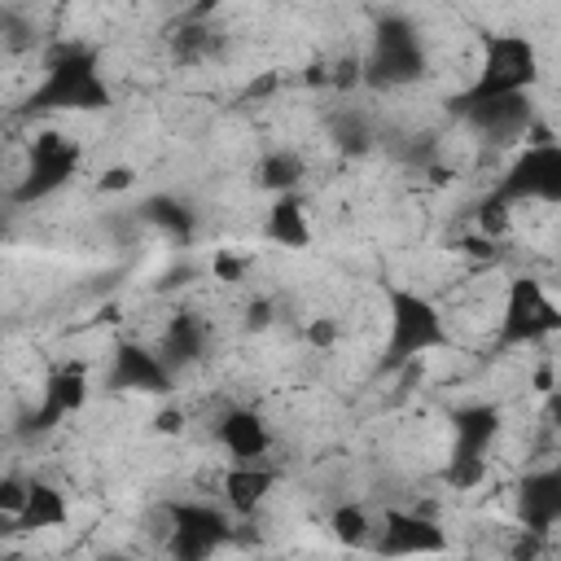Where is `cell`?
Wrapping results in <instances>:
<instances>
[{"label":"cell","instance_id":"4dcf8cb0","mask_svg":"<svg viewBox=\"0 0 561 561\" xmlns=\"http://www.w3.org/2000/svg\"><path fill=\"white\" fill-rule=\"evenodd\" d=\"M136 184V171L127 167V162H114V167H105L101 175H96V188L101 193H127Z\"/></svg>","mask_w":561,"mask_h":561},{"label":"cell","instance_id":"9c48e42d","mask_svg":"<svg viewBox=\"0 0 561 561\" xmlns=\"http://www.w3.org/2000/svg\"><path fill=\"white\" fill-rule=\"evenodd\" d=\"M88 390H92V381H88V368H83L79 359H61V364H53L48 377H44L39 403L22 416V434H26V438H44V434H53L66 416L83 412Z\"/></svg>","mask_w":561,"mask_h":561},{"label":"cell","instance_id":"44dd1931","mask_svg":"<svg viewBox=\"0 0 561 561\" xmlns=\"http://www.w3.org/2000/svg\"><path fill=\"white\" fill-rule=\"evenodd\" d=\"M302 175H307V162H302L298 149H267V153L259 158V167H254V184H259L263 193H272V197L298 193Z\"/></svg>","mask_w":561,"mask_h":561},{"label":"cell","instance_id":"7402d4cb","mask_svg":"<svg viewBox=\"0 0 561 561\" xmlns=\"http://www.w3.org/2000/svg\"><path fill=\"white\" fill-rule=\"evenodd\" d=\"M215 48H219V31H215L206 18H180V26L171 31V57H175L180 66L206 61Z\"/></svg>","mask_w":561,"mask_h":561},{"label":"cell","instance_id":"9a60e30c","mask_svg":"<svg viewBox=\"0 0 561 561\" xmlns=\"http://www.w3.org/2000/svg\"><path fill=\"white\" fill-rule=\"evenodd\" d=\"M447 421H451V451L486 456L504 430V408L500 403H460V408H451Z\"/></svg>","mask_w":561,"mask_h":561},{"label":"cell","instance_id":"4316f807","mask_svg":"<svg viewBox=\"0 0 561 561\" xmlns=\"http://www.w3.org/2000/svg\"><path fill=\"white\" fill-rule=\"evenodd\" d=\"M245 272H250V254H237V250H215L210 254V276L215 280L237 285V280H245Z\"/></svg>","mask_w":561,"mask_h":561},{"label":"cell","instance_id":"ba28073f","mask_svg":"<svg viewBox=\"0 0 561 561\" xmlns=\"http://www.w3.org/2000/svg\"><path fill=\"white\" fill-rule=\"evenodd\" d=\"M495 193L504 202H548V206H561V140L517 149V158L504 167Z\"/></svg>","mask_w":561,"mask_h":561},{"label":"cell","instance_id":"30bf717a","mask_svg":"<svg viewBox=\"0 0 561 561\" xmlns=\"http://www.w3.org/2000/svg\"><path fill=\"white\" fill-rule=\"evenodd\" d=\"M105 390H114V394H171L175 390V373L162 359V351H153V346L136 342V337H118L110 346Z\"/></svg>","mask_w":561,"mask_h":561},{"label":"cell","instance_id":"e575fe53","mask_svg":"<svg viewBox=\"0 0 561 561\" xmlns=\"http://www.w3.org/2000/svg\"><path fill=\"white\" fill-rule=\"evenodd\" d=\"M272 92H280V70H267V75L250 79V83H245V92H241V101H267Z\"/></svg>","mask_w":561,"mask_h":561},{"label":"cell","instance_id":"d6986e66","mask_svg":"<svg viewBox=\"0 0 561 561\" xmlns=\"http://www.w3.org/2000/svg\"><path fill=\"white\" fill-rule=\"evenodd\" d=\"M263 237L280 250H307L311 245V219H307V202L298 193L272 197L267 219H263Z\"/></svg>","mask_w":561,"mask_h":561},{"label":"cell","instance_id":"ac0fdd59","mask_svg":"<svg viewBox=\"0 0 561 561\" xmlns=\"http://www.w3.org/2000/svg\"><path fill=\"white\" fill-rule=\"evenodd\" d=\"M140 219L149 228H158L167 241H175V245H188L197 237V210L184 197H175V193H149V197H140Z\"/></svg>","mask_w":561,"mask_h":561},{"label":"cell","instance_id":"d590c367","mask_svg":"<svg viewBox=\"0 0 561 561\" xmlns=\"http://www.w3.org/2000/svg\"><path fill=\"white\" fill-rule=\"evenodd\" d=\"M543 548H548V539H543V535L522 530V535H517V543H513V561H539V557H543Z\"/></svg>","mask_w":561,"mask_h":561},{"label":"cell","instance_id":"cb8c5ba5","mask_svg":"<svg viewBox=\"0 0 561 561\" xmlns=\"http://www.w3.org/2000/svg\"><path fill=\"white\" fill-rule=\"evenodd\" d=\"M486 473H491V465H486V456H469V451H451V456H447V465L438 469V482H443L447 491H478V486L486 482Z\"/></svg>","mask_w":561,"mask_h":561},{"label":"cell","instance_id":"8992f818","mask_svg":"<svg viewBox=\"0 0 561 561\" xmlns=\"http://www.w3.org/2000/svg\"><path fill=\"white\" fill-rule=\"evenodd\" d=\"M557 333H561V307L548 298L543 280L539 276H513L504 289L495 342L504 351H513V346H539Z\"/></svg>","mask_w":561,"mask_h":561},{"label":"cell","instance_id":"277c9868","mask_svg":"<svg viewBox=\"0 0 561 561\" xmlns=\"http://www.w3.org/2000/svg\"><path fill=\"white\" fill-rule=\"evenodd\" d=\"M425 44L403 13H381L373 26V44L364 53V83L386 92V88H408L425 79Z\"/></svg>","mask_w":561,"mask_h":561},{"label":"cell","instance_id":"5bb4252c","mask_svg":"<svg viewBox=\"0 0 561 561\" xmlns=\"http://www.w3.org/2000/svg\"><path fill=\"white\" fill-rule=\"evenodd\" d=\"M215 438L232 456V465H263V456L272 447V430H267V421H263L259 408H228L219 416Z\"/></svg>","mask_w":561,"mask_h":561},{"label":"cell","instance_id":"83f0119b","mask_svg":"<svg viewBox=\"0 0 561 561\" xmlns=\"http://www.w3.org/2000/svg\"><path fill=\"white\" fill-rule=\"evenodd\" d=\"M26 495H31V478H22V473H4L0 478V513L4 517H18L26 508Z\"/></svg>","mask_w":561,"mask_h":561},{"label":"cell","instance_id":"7c38bea8","mask_svg":"<svg viewBox=\"0 0 561 561\" xmlns=\"http://www.w3.org/2000/svg\"><path fill=\"white\" fill-rule=\"evenodd\" d=\"M469 123L473 136H482L486 145H517L530 136L535 127V105H530V92H517V96H491V101H478L460 114Z\"/></svg>","mask_w":561,"mask_h":561},{"label":"cell","instance_id":"2e32d148","mask_svg":"<svg viewBox=\"0 0 561 561\" xmlns=\"http://www.w3.org/2000/svg\"><path fill=\"white\" fill-rule=\"evenodd\" d=\"M206 346H210V333H206V320L197 311H175L167 320V329H162V342H158V351L171 364V373H184V368L202 364Z\"/></svg>","mask_w":561,"mask_h":561},{"label":"cell","instance_id":"6da1fadb","mask_svg":"<svg viewBox=\"0 0 561 561\" xmlns=\"http://www.w3.org/2000/svg\"><path fill=\"white\" fill-rule=\"evenodd\" d=\"M114 92L101 79V53L83 39H57L44 48V79L22 96L18 114H96L110 110Z\"/></svg>","mask_w":561,"mask_h":561},{"label":"cell","instance_id":"e0dca14e","mask_svg":"<svg viewBox=\"0 0 561 561\" xmlns=\"http://www.w3.org/2000/svg\"><path fill=\"white\" fill-rule=\"evenodd\" d=\"M276 469L272 465H232L224 473V504L237 513V517H254L263 508V500L272 495L276 486Z\"/></svg>","mask_w":561,"mask_h":561},{"label":"cell","instance_id":"484cf974","mask_svg":"<svg viewBox=\"0 0 561 561\" xmlns=\"http://www.w3.org/2000/svg\"><path fill=\"white\" fill-rule=\"evenodd\" d=\"M473 224H478V232L482 237H491V241H500L504 232H508V224H513V202H504L495 188L478 202V215H473Z\"/></svg>","mask_w":561,"mask_h":561},{"label":"cell","instance_id":"4fadbf2b","mask_svg":"<svg viewBox=\"0 0 561 561\" xmlns=\"http://www.w3.org/2000/svg\"><path fill=\"white\" fill-rule=\"evenodd\" d=\"M513 504H517V522H522V530L548 539V535L561 526V465L530 469V473L517 482Z\"/></svg>","mask_w":561,"mask_h":561},{"label":"cell","instance_id":"3957f363","mask_svg":"<svg viewBox=\"0 0 561 561\" xmlns=\"http://www.w3.org/2000/svg\"><path fill=\"white\" fill-rule=\"evenodd\" d=\"M539 83V48L530 35L517 31H495L482 39V61H478V79L447 101V110L460 118L469 105L491 101V96H517L530 92Z\"/></svg>","mask_w":561,"mask_h":561},{"label":"cell","instance_id":"7a4b0ae2","mask_svg":"<svg viewBox=\"0 0 561 561\" xmlns=\"http://www.w3.org/2000/svg\"><path fill=\"white\" fill-rule=\"evenodd\" d=\"M451 342L447 320L438 311L434 298H425L421 289L394 285L386 294V346H381V368L399 373L416 359H425L430 351H443Z\"/></svg>","mask_w":561,"mask_h":561},{"label":"cell","instance_id":"f546056e","mask_svg":"<svg viewBox=\"0 0 561 561\" xmlns=\"http://www.w3.org/2000/svg\"><path fill=\"white\" fill-rule=\"evenodd\" d=\"M302 333H307V342H311L316 351H333L342 329H337V320H333V316H316V320H311Z\"/></svg>","mask_w":561,"mask_h":561},{"label":"cell","instance_id":"d6a6232c","mask_svg":"<svg viewBox=\"0 0 561 561\" xmlns=\"http://www.w3.org/2000/svg\"><path fill=\"white\" fill-rule=\"evenodd\" d=\"M272 320H276L272 298H250V302H245V329H250V333H263Z\"/></svg>","mask_w":561,"mask_h":561},{"label":"cell","instance_id":"ab89813d","mask_svg":"<svg viewBox=\"0 0 561 561\" xmlns=\"http://www.w3.org/2000/svg\"><path fill=\"white\" fill-rule=\"evenodd\" d=\"M4 561H22V557H4Z\"/></svg>","mask_w":561,"mask_h":561},{"label":"cell","instance_id":"74e56055","mask_svg":"<svg viewBox=\"0 0 561 561\" xmlns=\"http://www.w3.org/2000/svg\"><path fill=\"white\" fill-rule=\"evenodd\" d=\"M543 403H548V408H543V416H548V425H552V430H561V390H552V394H548Z\"/></svg>","mask_w":561,"mask_h":561},{"label":"cell","instance_id":"5b68a950","mask_svg":"<svg viewBox=\"0 0 561 561\" xmlns=\"http://www.w3.org/2000/svg\"><path fill=\"white\" fill-rule=\"evenodd\" d=\"M79 162H83V153H79V145H75L66 131L39 127V131L31 136V145H26V171H22V180L9 188V202H13V206H35V202L61 193V188L79 175Z\"/></svg>","mask_w":561,"mask_h":561},{"label":"cell","instance_id":"1f68e13d","mask_svg":"<svg viewBox=\"0 0 561 561\" xmlns=\"http://www.w3.org/2000/svg\"><path fill=\"white\" fill-rule=\"evenodd\" d=\"M184 425H188V412H184L180 403H162V408L153 412V430L167 434V438H171V434H184Z\"/></svg>","mask_w":561,"mask_h":561},{"label":"cell","instance_id":"52a82bcc","mask_svg":"<svg viewBox=\"0 0 561 561\" xmlns=\"http://www.w3.org/2000/svg\"><path fill=\"white\" fill-rule=\"evenodd\" d=\"M167 517H171V535H167L171 561H210L219 548L237 539L232 517L206 500H180L167 508Z\"/></svg>","mask_w":561,"mask_h":561},{"label":"cell","instance_id":"8d00e7d4","mask_svg":"<svg viewBox=\"0 0 561 561\" xmlns=\"http://www.w3.org/2000/svg\"><path fill=\"white\" fill-rule=\"evenodd\" d=\"M530 386H535V390H539L543 399H548V394L557 390V373H552V364H548V359H543V364L535 368V377H530Z\"/></svg>","mask_w":561,"mask_h":561},{"label":"cell","instance_id":"836d02e7","mask_svg":"<svg viewBox=\"0 0 561 561\" xmlns=\"http://www.w3.org/2000/svg\"><path fill=\"white\" fill-rule=\"evenodd\" d=\"M355 83H364V57H342L337 66H333V88H355Z\"/></svg>","mask_w":561,"mask_h":561},{"label":"cell","instance_id":"8fae6325","mask_svg":"<svg viewBox=\"0 0 561 561\" xmlns=\"http://www.w3.org/2000/svg\"><path fill=\"white\" fill-rule=\"evenodd\" d=\"M377 557L403 561V557H438L447 552V530L416 508H386L377 522Z\"/></svg>","mask_w":561,"mask_h":561},{"label":"cell","instance_id":"f1b7e54d","mask_svg":"<svg viewBox=\"0 0 561 561\" xmlns=\"http://www.w3.org/2000/svg\"><path fill=\"white\" fill-rule=\"evenodd\" d=\"M456 250H460V254H469V259H478V263H500V259H504L500 241H491V237H482V232L460 237V241H456Z\"/></svg>","mask_w":561,"mask_h":561},{"label":"cell","instance_id":"603a6c76","mask_svg":"<svg viewBox=\"0 0 561 561\" xmlns=\"http://www.w3.org/2000/svg\"><path fill=\"white\" fill-rule=\"evenodd\" d=\"M329 530H333V539H337L342 548H364L377 526H373V517H368L364 504H337V508L329 513Z\"/></svg>","mask_w":561,"mask_h":561},{"label":"cell","instance_id":"ffe728a7","mask_svg":"<svg viewBox=\"0 0 561 561\" xmlns=\"http://www.w3.org/2000/svg\"><path fill=\"white\" fill-rule=\"evenodd\" d=\"M70 522V504L66 495L44 482V478H31V495H26V508L18 517H9V530H22V535H35V530H57Z\"/></svg>","mask_w":561,"mask_h":561},{"label":"cell","instance_id":"d4e9b609","mask_svg":"<svg viewBox=\"0 0 561 561\" xmlns=\"http://www.w3.org/2000/svg\"><path fill=\"white\" fill-rule=\"evenodd\" d=\"M329 136H333V145H337L346 158H359V153L373 149V131H368L364 114H351V110H342V114L329 118Z\"/></svg>","mask_w":561,"mask_h":561},{"label":"cell","instance_id":"f35d334b","mask_svg":"<svg viewBox=\"0 0 561 561\" xmlns=\"http://www.w3.org/2000/svg\"><path fill=\"white\" fill-rule=\"evenodd\" d=\"M101 561H127V557H123V552H110V557H101Z\"/></svg>","mask_w":561,"mask_h":561}]
</instances>
